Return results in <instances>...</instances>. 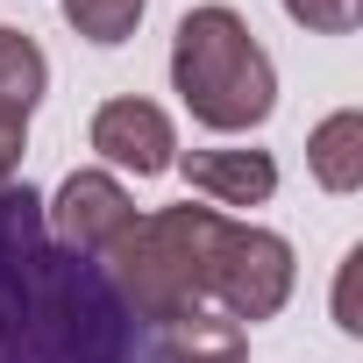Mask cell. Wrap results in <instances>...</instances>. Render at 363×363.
<instances>
[{"label":"cell","mask_w":363,"mask_h":363,"mask_svg":"<svg viewBox=\"0 0 363 363\" xmlns=\"http://www.w3.org/2000/svg\"><path fill=\"white\" fill-rule=\"evenodd\" d=\"M135 320L107 271L57 250L29 186L0 193V363H128Z\"/></svg>","instance_id":"1"},{"label":"cell","mask_w":363,"mask_h":363,"mask_svg":"<svg viewBox=\"0 0 363 363\" xmlns=\"http://www.w3.org/2000/svg\"><path fill=\"white\" fill-rule=\"evenodd\" d=\"M221 228H228V214L221 207H164V214H143L128 235H121V250L107 257L114 271H107V285H114V299L128 306V320H157V328H171L178 313H193L200 299H207V285H214V250H221Z\"/></svg>","instance_id":"2"},{"label":"cell","mask_w":363,"mask_h":363,"mask_svg":"<svg viewBox=\"0 0 363 363\" xmlns=\"http://www.w3.org/2000/svg\"><path fill=\"white\" fill-rule=\"evenodd\" d=\"M171 86L200 128H257L278 107V72L235 8H193L171 36Z\"/></svg>","instance_id":"3"},{"label":"cell","mask_w":363,"mask_h":363,"mask_svg":"<svg viewBox=\"0 0 363 363\" xmlns=\"http://www.w3.org/2000/svg\"><path fill=\"white\" fill-rule=\"evenodd\" d=\"M228 320H271L285 299H292V242L271 235V228H242L228 221L221 228V250H214V285Z\"/></svg>","instance_id":"4"},{"label":"cell","mask_w":363,"mask_h":363,"mask_svg":"<svg viewBox=\"0 0 363 363\" xmlns=\"http://www.w3.org/2000/svg\"><path fill=\"white\" fill-rule=\"evenodd\" d=\"M43 228L57 235V250H72L86 264H107L121 250V235L135 228V207H128L114 171H72L57 186V207L43 214Z\"/></svg>","instance_id":"5"},{"label":"cell","mask_w":363,"mask_h":363,"mask_svg":"<svg viewBox=\"0 0 363 363\" xmlns=\"http://www.w3.org/2000/svg\"><path fill=\"white\" fill-rule=\"evenodd\" d=\"M93 150L114 171H135V178H157V171L178 164V135H171V114L157 100H107L93 114Z\"/></svg>","instance_id":"6"},{"label":"cell","mask_w":363,"mask_h":363,"mask_svg":"<svg viewBox=\"0 0 363 363\" xmlns=\"http://www.w3.org/2000/svg\"><path fill=\"white\" fill-rule=\"evenodd\" d=\"M178 171L207 207H264L278 193V164L264 150H186Z\"/></svg>","instance_id":"7"},{"label":"cell","mask_w":363,"mask_h":363,"mask_svg":"<svg viewBox=\"0 0 363 363\" xmlns=\"http://www.w3.org/2000/svg\"><path fill=\"white\" fill-rule=\"evenodd\" d=\"M50 86V57L22 36V29H0V150L22 157L29 143V114Z\"/></svg>","instance_id":"8"},{"label":"cell","mask_w":363,"mask_h":363,"mask_svg":"<svg viewBox=\"0 0 363 363\" xmlns=\"http://www.w3.org/2000/svg\"><path fill=\"white\" fill-rule=\"evenodd\" d=\"M242 356H250V335H242V320H228V313H207V306L178 313V320L157 335V363H242Z\"/></svg>","instance_id":"9"},{"label":"cell","mask_w":363,"mask_h":363,"mask_svg":"<svg viewBox=\"0 0 363 363\" xmlns=\"http://www.w3.org/2000/svg\"><path fill=\"white\" fill-rule=\"evenodd\" d=\"M306 164H313V178H320L328 193H356L363 186V114L356 107L328 114L313 128V143H306Z\"/></svg>","instance_id":"10"},{"label":"cell","mask_w":363,"mask_h":363,"mask_svg":"<svg viewBox=\"0 0 363 363\" xmlns=\"http://www.w3.org/2000/svg\"><path fill=\"white\" fill-rule=\"evenodd\" d=\"M150 0H65V22L86 36V43H128L135 22H143Z\"/></svg>","instance_id":"11"},{"label":"cell","mask_w":363,"mask_h":363,"mask_svg":"<svg viewBox=\"0 0 363 363\" xmlns=\"http://www.w3.org/2000/svg\"><path fill=\"white\" fill-rule=\"evenodd\" d=\"M285 15L306 22L313 36H349L363 22V0H285Z\"/></svg>","instance_id":"12"},{"label":"cell","mask_w":363,"mask_h":363,"mask_svg":"<svg viewBox=\"0 0 363 363\" xmlns=\"http://www.w3.org/2000/svg\"><path fill=\"white\" fill-rule=\"evenodd\" d=\"M15 164H22V157H8V150H0V193L15 186Z\"/></svg>","instance_id":"13"}]
</instances>
